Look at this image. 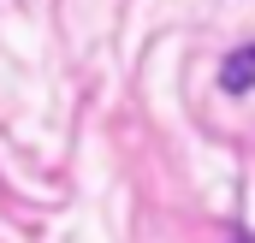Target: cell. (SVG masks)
I'll return each instance as SVG.
<instances>
[{
  "mask_svg": "<svg viewBox=\"0 0 255 243\" xmlns=\"http://www.w3.org/2000/svg\"><path fill=\"white\" fill-rule=\"evenodd\" d=\"M220 89H226V95H250V89H255V42L226 54V65H220Z\"/></svg>",
  "mask_w": 255,
  "mask_h": 243,
  "instance_id": "6da1fadb",
  "label": "cell"
},
{
  "mask_svg": "<svg viewBox=\"0 0 255 243\" xmlns=\"http://www.w3.org/2000/svg\"><path fill=\"white\" fill-rule=\"evenodd\" d=\"M232 243H255V238H250V232H238V238H232Z\"/></svg>",
  "mask_w": 255,
  "mask_h": 243,
  "instance_id": "7a4b0ae2",
  "label": "cell"
}]
</instances>
